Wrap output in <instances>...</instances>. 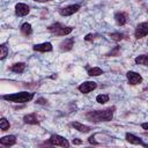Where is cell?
<instances>
[{"mask_svg":"<svg viewBox=\"0 0 148 148\" xmlns=\"http://www.w3.org/2000/svg\"><path fill=\"white\" fill-rule=\"evenodd\" d=\"M141 127H142L143 130L148 131V123H143V124H141Z\"/></svg>","mask_w":148,"mask_h":148,"instance_id":"f1b7e54d","label":"cell"},{"mask_svg":"<svg viewBox=\"0 0 148 148\" xmlns=\"http://www.w3.org/2000/svg\"><path fill=\"white\" fill-rule=\"evenodd\" d=\"M29 12H30V8H29L28 5H25L23 2L16 3V6H15V14L17 16H25V15L29 14Z\"/></svg>","mask_w":148,"mask_h":148,"instance_id":"9c48e42d","label":"cell"},{"mask_svg":"<svg viewBox=\"0 0 148 148\" xmlns=\"http://www.w3.org/2000/svg\"><path fill=\"white\" fill-rule=\"evenodd\" d=\"M36 2H47V1H52V0H34Z\"/></svg>","mask_w":148,"mask_h":148,"instance_id":"f546056e","label":"cell"},{"mask_svg":"<svg viewBox=\"0 0 148 148\" xmlns=\"http://www.w3.org/2000/svg\"><path fill=\"white\" fill-rule=\"evenodd\" d=\"M104 72L99 68V67H92V68H89L88 69V75L89 76H99L102 75Z\"/></svg>","mask_w":148,"mask_h":148,"instance_id":"ffe728a7","label":"cell"},{"mask_svg":"<svg viewBox=\"0 0 148 148\" xmlns=\"http://www.w3.org/2000/svg\"><path fill=\"white\" fill-rule=\"evenodd\" d=\"M126 77H127V80H128V83H130V84H133V86L142 82V76H141L139 73L134 72V71H128V72L126 73Z\"/></svg>","mask_w":148,"mask_h":148,"instance_id":"ba28073f","label":"cell"},{"mask_svg":"<svg viewBox=\"0 0 148 148\" xmlns=\"http://www.w3.org/2000/svg\"><path fill=\"white\" fill-rule=\"evenodd\" d=\"M0 50H1L0 59H1V60H3V59L7 57V54H8V47H7V45L3 43V44H1V45H0Z\"/></svg>","mask_w":148,"mask_h":148,"instance_id":"cb8c5ba5","label":"cell"},{"mask_svg":"<svg viewBox=\"0 0 148 148\" xmlns=\"http://www.w3.org/2000/svg\"><path fill=\"white\" fill-rule=\"evenodd\" d=\"M71 126L74 127V130H76V131H79V132H81V133H88V132L90 131V127H89V126L83 125V124H81V123H79V121H73V123L71 124Z\"/></svg>","mask_w":148,"mask_h":148,"instance_id":"2e32d148","label":"cell"},{"mask_svg":"<svg viewBox=\"0 0 148 148\" xmlns=\"http://www.w3.org/2000/svg\"><path fill=\"white\" fill-rule=\"evenodd\" d=\"M81 8V6L79 3H74V5H68L66 7H62L59 9V14L61 16H69V15H73L74 13H76L79 9Z\"/></svg>","mask_w":148,"mask_h":148,"instance_id":"8992f818","label":"cell"},{"mask_svg":"<svg viewBox=\"0 0 148 148\" xmlns=\"http://www.w3.org/2000/svg\"><path fill=\"white\" fill-rule=\"evenodd\" d=\"M35 94L34 92H28V91H21V92H15V94H9V95H3L2 98L13 102V103H27L30 102L34 98Z\"/></svg>","mask_w":148,"mask_h":148,"instance_id":"7a4b0ae2","label":"cell"},{"mask_svg":"<svg viewBox=\"0 0 148 148\" xmlns=\"http://www.w3.org/2000/svg\"><path fill=\"white\" fill-rule=\"evenodd\" d=\"M148 35V22H141L136 25L135 30H134V36L136 39L143 38L145 36Z\"/></svg>","mask_w":148,"mask_h":148,"instance_id":"5b68a950","label":"cell"},{"mask_svg":"<svg viewBox=\"0 0 148 148\" xmlns=\"http://www.w3.org/2000/svg\"><path fill=\"white\" fill-rule=\"evenodd\" d=\"M88 141H89V143H92V145H98V142L95 140V135H91V136L88 139Z\"/></svg>","mask_w":148,"mask_h":148,"instance_id":"484cf974","label":"cell"},{"mask_svg":"<svg viewBox=\"0 0 148 148\" xmlns=\"http://www.w3.org/2000/svg\"><path fill=\"white\" fill-rule=\"evenodd\" d=\"M49 145L51 146H59V147H69V142L61 135L58 134H52L49 139Z\"/></svg>","mask_w":148,"mask_h":148,"instance_id":"277c9868","label":"cell"},{"mask_svg":"<svg viewBox=\"0 0 148 148\" xmlns=\"http://www.w3.org/2000/svg\"><path fill=\"white\" fill-rule=\"evenodd\" d=\"M73 45H74V38H66L65 40H62L60 43L59 46H60L61 51H69V50H72Z\"/></svg>","mask_w":148,"mask_h":148,"instance_id":"9a60e30c","label":"cell"},{"mask_svg":"<svg viewBox=\"0 0 148 148\" xmlns=\"http://www.w3.org/2000/svg\"><path fill=\"white\" fill-rule=\"evenodd\" d=\"M9 127H10L9 121L5 117H2L1 120H0V128H1V131H7V130H9Z\"/></svg>","mask_w":148,"mask_h":148,"instance_id":"7402d4cb","label":"cell"},{"mask_svg":"<svg viewBox=\"0 0 148 148\" xmlns=\"http://www.w3.org/2000/svg\"><path fill=\"white\" fill-rule=\"evenodd\" d=\"M49 31L56 36H67L69 35L72 31H73V28L72 27H66V25H62L61 23L59 22H56L51 25H49Z\"/></svg>","mask_w":148,"mask_h":148,"instance_id":"3957f363","label":"cell"},{"mask_svg":"<svg viewBox=\"0 0 148 148\" xmlns=\"http://www.w3.org/2000/svg\"><path fill=\"white\" fill-rule=\"evenodd\" d=\"M15 143H16L15 135H6L0 139V145H2V146H13Z\"/></svg>","mask_w":148,"mask_h":148,"instance_id":"5bb4252c","label":"cell"},{"mask_svg":"<svg viewBox=\"0 0 148 148\" xmlns=\"http://www.w3.org/2000/svg\"><path fill=\"white\" fill-rule=\"evenodd\" d=\"M36 103H37V104H40V105H44V104H46V99L43 98V97H39V98H37Z\"/></svg>","mask_w":148,"mask_h":148,"instance_id":"d4e9b609","label":"cell"},{"mask_svg":"<svg viewBox=\"0 0 148 148\" xmlns=\"http://www.w3.org/2000/svg\"><path fill=\"white\" fill-rule=\"evenodd\" d=\"M25 67H27V65L24 62H15L14 65H12L10 71L14 73H23L25 71Z\"/></svg>","mask_w":148,"mask_h":148,"instance_id":"e0dca14e","label":"cell"},{"mask_svg":"<svg viewBox=\"0 0 148 148\" xmlns=\"http://www.w3.org/2000/svg\"><path fill=\"white\" fill-rule=\"evenodd\" d=\"M135 62L139 65H143V66H148V54H141L135 58Z\"/></svg>","mask_w":148,"mask_h":148,"instance_id":"d6986e66","label":"cell"},{"mask_svg":"<svg viewBox=\"0 0 148 148\" xmlns=\"http://www.w3.org/2000/svg\"><path fill=\"white\" fill-rule=\"evenodd\" d=\"M73 145H81L82 143V141L81 140H79V139H73Z\"/></svg>","mask_w":148,"mask_h":148,"instance_id":"83f0119b","label":"cell"},{"mask_svg":"<svg viewBox=\"0 0 148 148\" xmlns=\"http://www.w3.org/2000/svg\"><path fill=\"white\" fill-rule=\"evenodd\" d=\"M21 32L24 35V36H30L32 34V28H31V24L25 22L21 25Z\"/></svg>","mask_w":148,"mask_h":148,"instance_id":"ac0fdd59","label":"cell"},{"mask_svg":"<svg viewBox=\"0 0 148 148\" xmlns=\"http://www.w3.org/2000/svg\"><path fill=\"white\" fill-rule=\"evenodd\" d=\"M125 138H126V141H128L130 143L140 145V146H143V147H148V143L143 142L141 138H139V136H136V135H134V134H132V133H126Z\"/></svg>","mask_w":148,"mask_h":148,"instance_id":"30bf717a","label":"cell"},{"mask_svg":"<svg viewBox=\"0 0 148 148\" xmlns=\"http://www.w3.org/2000/svg\"><path fill=\"white\" fill-rule=\"evenodd\" d=\"M96 101H97V103H99V104H104V103L109 102V95L99 94V95L96 96Z\"/></svg>","mask_w":148,"mask_h":148,"instance_id":"44dd1931","label":"cell"},{"mask_svg":"<svg viewBox=\"0 0 148 148\" xmlns=\"http://www.w3.org/2000/svg\"><path fill=\"white\" fill-rule=\"evenodd\" d=\"M96 87H97V83L96 82H94V81H84L83 83H81L77 87V89L82 94H88V92L92 91L94 89H96Z\"/></svg>","mask_w":148,"mask_h":148,"instance_id":"52a82bcc","label":"cell"},{"mask_svg":"<svg viewBox=\"0 0 148 148\" xmlns=\"http://www.w3.org/2000/svg\"><path fill=\"white\" fill-rule=\"evenodd\" d=\"M113 110L114 108H108L104 110H95L89 111L86 114V118L91 123H101V121H110L113 118Z\"/></svg>","mask_w":148,"mask_h":148,"instance_id":"6da1fadb","label":"cell"},{"mask_svg":"<svg viewBox=\"0 0 148 148\" xmlns=\"http://www.w3.org/2000/svg\"><path fill=\"white\" fill-rule=\"evenodd\" d=\"M110 37H111L112 40H114V42H119V40L124 39L125 35L121 34V32H112V34H110Z\"/></svg>","mask_w":148,"mask_h":148,"instance_id":"603a6c76","label":"cell"},{"mask_svg":"<svg viewBox=\"0 0 148 148\" xmlns=\"http://www.w3.org/2000/svg\"><path fill=\"white\" fill-rule=\"evenodd\" d=\"M114 21L118 25H124L127 22V14L124 12H117L114 14Z\"/></svg>","mask_w":148,"mask_h":148,"instance_id":"7c38bea8","label":"cell"},{"mask_svg":"<svg viewBox=\"0 0 148 148\" xmlns=\"http://www.w3.org/2000/svg\"><path fill=\"white\" fill-rule=\"evenodd\" d=\"M84 39H86V40H91V39H94V35H91V34H88V35L84 37Z\"/></svg>","mask_w":148,"mask_h":148,"instance_id":"4316f807","label":"cell"},{"mask_svg":"<svg viewBox=\"0 0 148 148\" xmlns=\"http://www.w3.org/2000/svg\"><path fill=\"white\" fill-rule=\"evenodd\" d=\"M23 121L25 124H30V125H38L39 124V120L36 116V113H28V114H24L23 117Z\"/></svg>","mask_w":148,"mask_h":148,"instance_id":"4fadbf2b","label":"cell"},{"mask_svg":"<svg viewBox=\"0 0 148 148\" xmlns=\"http://www.w3.org/2000/svg\"><path fill=\"white\" fill-rule=\"evenodd\" d=\"M32 49H34V51H38V52H50V51H52L53 46L50 42H45V43L34 45Z\"/></svg>","mask_w":148,"mask_h":148,"instance_id":"8fae6325","label":"cell"}]
</instances>
